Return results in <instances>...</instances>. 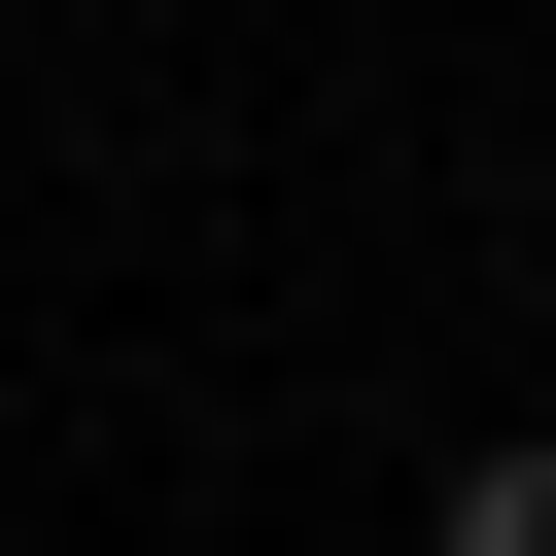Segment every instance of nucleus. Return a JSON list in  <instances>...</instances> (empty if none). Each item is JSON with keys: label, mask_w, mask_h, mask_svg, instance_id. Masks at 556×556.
<instances>
[{"label": "nucleus", "mask_w": 556, "mask_h": 556, "mask_svg": "<svg viewBox=\"0 0 556 556\" xmlns=\"http://www.w3.org/2000/svg\"><path fill=\"white\" fill-rule=\"evenodd\" d=\"M417 556H556V452H452V521Z\"/></svg>", "instance_id": "f257e3e1"}]
</instances>
